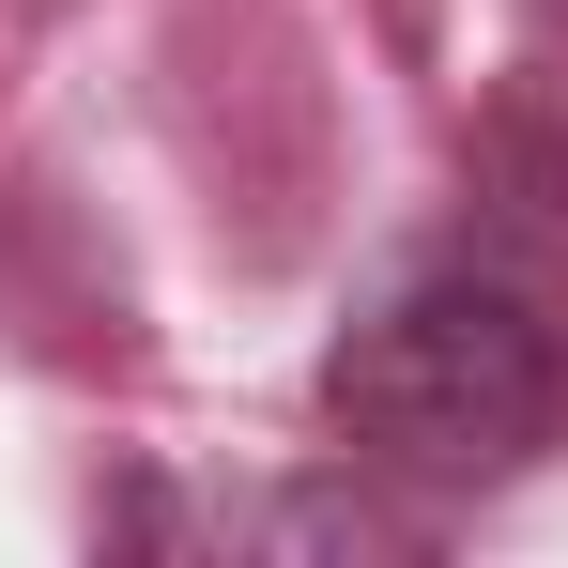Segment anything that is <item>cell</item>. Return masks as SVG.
Listing matches in <instances>:
<instances>
[{"mask_svg": "<svg viewBox=\"0 0 568 568\" xmlns=\"http://www.w3.org/2000/svg\"><path fill=\"white\" fill-rule=\"evenodd\" d=\"M323 415L384 476H507L554 430V323L507 277H415L399 307L338 338Z\"/></svg>", "mask_w": 568, "mask_h": 568, "instance_id": "1", "label": "cell"}]
</instances>
